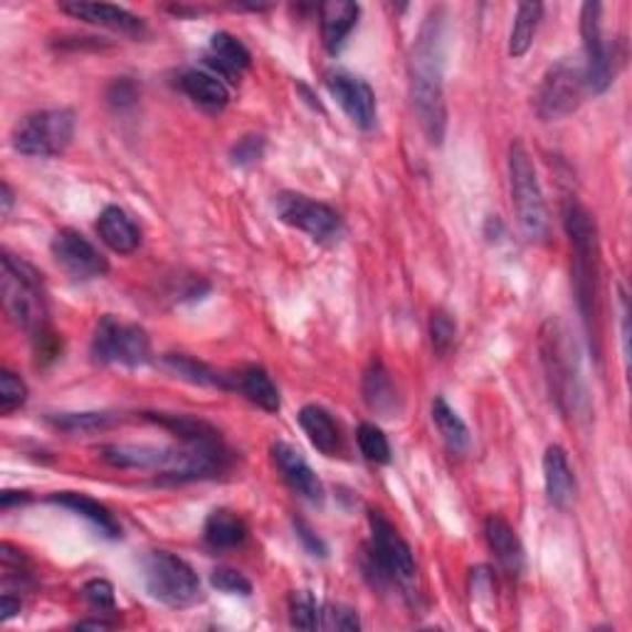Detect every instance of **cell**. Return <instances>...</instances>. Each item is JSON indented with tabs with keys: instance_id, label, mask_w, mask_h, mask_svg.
I'll list each match as a JSON object with an SVG mask.
<instances>
[{
	"instance_id": "obj_1",
	"label": "cell",
	"mask_w": 632,
	"mask_h": 632,
	"mask_svg": "<svg viewBox=\"0 0 632 632\" xmlns=\"http://www.w3.org/2000/svg\"><path fill=\"white\" fill-rule=\"evenodd\" d=\"M410 97L428 141L440 146L447 129L445 104V23L435 10L420 28L410 55Z\"/></svg>"
},
{
	"instance_id": "obj_2",
	"label": "cell",
	"mask_w": 632,
	"mask_h": 632,
	"mask_svg": "<svg viewBox=\"0 0 632 632\" xmlns=\"http://www.w3.org/2000/svg\"><path fill=\"white\" fill-rule=\"evenodd\" d=\"M563 225L573 247V292L578 312H581L588 336L598 341L600 247H598L596 218L583 203H578L576 198H568L563 203Z\"/></svg>"
},
{
	"instance_id": "obj_3",
	"label": "cell",
	"mask_w": 632,
	"mask_h": 632,
	"mask_svg": "<svg viewBox=\"0 0 632 632\" xmlns=\"http://www.w3.org/2000/svg\"><path fill=\"white\" fill-rule=\"evenodd\" d=\"M3 272H0V299L10 322L30 336L48 331V299L42 280L33 265L10 252H3Z\"/></svg>"
},
{
	"instance_id": "obj_4",
	"label": "cell",
	"mask_w": 632,
	"mask_h": 632,
	"mask_svg": "<svg viewBox=\"0 0 632 632\" xmlns=\"http://www.w3.org/2000/svg\"><path fill=\"white\" fill-rule=\"evenodd\" d=\"M541 364L558 408L566 415H581L586 391L578 376V364L566 329L554 319L546 322L541 329Z\"/></svg>"
},
{
	"instance_id": "obj_5",
	"label": "cell",
	"mask_w": 632,
	"mask_h": 632,
	"mask_svg": "<svg viewBox=\"0 0 632 632\" xmlns=\"http://www.w3.org/2000/svg\"><path fill=\"white\" fill-rule=\"evenodd\" d=\"M368 526H371L368 556H371V568L378 573V581L398 586L405 598L418 596V566L408 541L381 512H368Z\"/></svg>"
},
{
	"instance_id": "obj_6",
	"label": "cell",
	"mask_w": 632,
	"mask_h": 632,
	"mask_svg": "<svg viewBox=\"0 0 632 632\" xmlns=\"http://www.w3.org/2000/svg\"><path fill=\"white\" fill-rule=\"evenodd\" d=\"M509 183L512 203L522 233L529 240H544L549 235V210H546L544 191L539 176H536L531 154L526 151L522 141H514L509 146Z\"/></svg>"
},
{
	"instance_id": "obj_7",
	"label": "cell",
	"mask_w": 632,
	"mask_h": 632,
	"mask_svg": "<svg viewBox=\"0 0 632 632\" xmlns=\"http://www.w3.org/2000/svg\"><path fill=\"white\" fill-rule=\"evenodd\" d=\"M75 112L72 109H40L28 114L10 134L13 149L23 156L52 158L70 149L75 139Z\"/></svg>"
},
{
	"instance_id": "obj_8",
	"label": "cell",
	"mask_w": 632,
	"mask_h": 632,
	"mask_svg": "<svg viewBox=\"0 0 632 632\" xmlns=\"http://www.w3.org/2000/svg\"><path fill=\"white\" fill-rule=\"evenodd\" d=\"M588 94L583 62L563 57L546 70L536 92V114L544 122H558L581 109Z\"/></svg>"
},
{
	"instance_id": "obj_9",
	"label": "cell",
	"mask_w": 632,
	"mask_h": 632,
	"mask_svg": "<svg viewBox=\"0 0 632 632\" xmlns=\"http://www.w3.org/2000/svg\"><path fill=\"white\" fill-rule=\"evenodd\" d=\"M146 591L168 608H188L200 600V581L183 558L168 551H154L144 561Z\"/></svg>"
},
{
	"instance_id": "obj_10",
	"label": "cell",
	"mask_w": 632,
	"mask_h": 632,
	"mask_svg": "<svg viewBox=\"0 0 632 632\" xmlns=\"http://www.w3.org/2000/svg\"><path fill=\"white\" fill-rule=\"evenodd\" d=\"M92 358L97 364L139 368L151 361V341L139 324L102 316L92 336Z\"/></svg>"
},
{
	"instance_id": "obj_11",
	"label": "cell",
	"mask_w": 632,
	"mask_h": 632,
	"mask_svg": "<svg viewBox=\"0 0 632 632\" xmlns=\"http://www.w3.org/2000/svg\"><path fill=\"white\" fill-rule=\"evenodd\" d=\"M277 218L284 225L302 230L316 242H329L341 235V215L331 206L319 203L304 193L284 191L275 198Z\"/></svg>"
},
{
	"instance_id": "obj_12",
	"label": "cell",
	"mask_w": 632,
	"mask_h": 632,
	"mask_svg": "<svg viewBox=\"0 0 632 632\" xmlns=\"http://www.w3.org/2000/svg\"><path fill=\"white\" fill-rule=\"evenodd\" d=\"M600 13L603 6L600 3H586L581 8V35H583V70L588 92L603 94L615 80V48L603 38V25H600Z\"/></svg>"
},
{
	"instance_id": "obj_13",
	"label": "cell",
	"mask_w": 632,
	"mask_h": 632,
	"mask_svg": "<svg viewBox=\"0 0 632 632\" xmlns=\"http://www.w3.org/2000/svg\"><path fill=\"white\" fill-rule=\"evenodd\" d=\"M50 250L57 265L65 270L72 280L87 282L104 277L109 272L107 257H104L87 238L72 228L60 230V233L52 238Z\"/></svg>"
},
{
	"instance_id": "obj_14",
	"label": "cell",
	"mask_w": 632,
	"mask_h": 632,
	"mask_svg": "<svg viewBox=\"0 0 632 632\" xmlns=\"http://www.w3.org/2000/svg\"><path fill=\"white\" fill-rule=\"evenodd\" d=\"M331 97L339 102V107L346 112L358 129H373L376 124V94L371 84L366 80L351 75V72H334L326 80Z\"/></svg>"
},
{
	"instance_id": "obj_15",
	"label": "cell",
	"mask_w": 632,
	"mask_h": 632,
	"mask_svg": "<svg viewBox=\"0 0 632 632\" xmlns=\"http://www.w3.org/2000/svg\"><path fill=\"white\" fill-rule=\"evenodd\" d=\"M272 460H275L277 470L282 472V477L289 484L292 492H297L302 499L312 504L324 502V484L297 447L287 445V442H275L272 445Z\"/></svg>"
},
{
	"instance_id": "obj_16",
	"label": "cell",
	"mask_w": 632,
	"mask_h": 632,
	"mask_svg": "<svg viewBox=\"0 0 632 632\" xmlns=\"http://www.w3.org/2000/svg\"><path fill=\"white\" fill-rule=\"evenodd\" d=\"M62 13H67L84 23L109 28L114 33L139 38L146 33V25L139 15H134L131 10L112 6V3H84V0H72V3H60Z\"/></svg>"
},
{
	"instance_id": "obj_17",
	"label": "cell",
	"mask_w": 632,
	"mask_h": 632,
	"mask_svg": "<svg viewBox=\"0 0 632 632\" xmlns=\"http://www.w3.org/2000/svg\"><path fill=\"white\" fill-rule=\"evenodd\" d=\"M104 462L119 470H149L168 477L173 472L178 450L156 445H107L102 450Z\"/></svg>"
},
{
	"instance_id": "obj_18",
	"label": "cell",
	"mask_w": 632,
	"mask_h": 632,
	"mask_svg": "<svg viewBox=\"0 0 632 632\" xmlns=\"http://www.w3.org/2000/svg\"><path fill=\"white\" fill-rule=\"evenodd\" d=\"M544 484L546 497L556 509H568L576 499V477L568 465V455L561 445H549L544 455Z\"/></svg>"
},
{
	"instance_id": "obj_19",
	"label": "cell",
	"mask_w": 632,
	"mask_h": 632,
	"mask_svg": "<svg viewBox=\"0 0 632 632\" xmlns=\"http://www.w3.org/2000/svg\"><path fill=\"white\" fill-rule=\"evenodd\" d=\"M484 536H487V544L497 558L499 566L509 576H519L524 571V546L519 541V536L512 529V524L499 514L487 516L484 522Z\"/></svg>"
},
{
	"instance_id": "obj_20",
	"label": "cell",
	"mask_w": 632,
	"mask_h": 632,
	"mask_svg": "<svg viewBox=\"0 0 632 632\" xmlns=\"http://www.w3.org/2000/svg\"><path fill=\"white\" fill-rule=\"evenodd\" d=\"M97 235L109 250L119 255H131L141 245V230L134 223L131 215L119 206H107L97 220Z\"/></svg>"
},
{
	"instance_id": "obj_21",
	"label": "cell",
	"mask_w": 632,
	"mask_h": 632,
	"mask_svg": "<svg viewBox=\"0 0 632 632\" xmlns=\"http://www.w3.org/2000/svg\"><path fill=\"white\" fill-rule=\"evenodd\" d=\"M361 8L349 0H329V3L319 6V25H322V40L324 48L336 55L344 48L346 38L351 35V30L358 23Z\"/></svg>"
},
{
	"instance_id": "obj_22",
	"label": "cell",
	"mask_w": 632,
	"mask_h": 632,
	"mask_svg": "<svg viewBox=\"0 0 632 632\" xmlns=\"http://www.w3.org/2000/svg\"><path fill=\"white\" fill-rule=\"evenodd\" d=\"M233 383H230V391H238L242 398H247L252 405H257L265 410V413H277L282 408V398L277 386L272 383L270 373L260 366H247L238 373H230Z\"/></svg>"
},
{
	"instance_id": "obj_23",
	"label": "cell",
	"mask_w": 632,
	"mask_h": 632,
	"mask_svg": "<svg viewBox=\"0 0 632 632\" xmlns=\"http://www.w3.org/2000/svg\"><path fill=\"white\" fill-rule=\"evenodd\" d=\"M50 502H55L60 504V507L75 512L77 516H82V519H87L94 529H97L102 536H107V539H119L122 536V524L117 522V516L104 507L102 502L87 497V494L57 492V494H52Z\"/></svg>"
},
{
	"instance_id": "obj_24",
	"label": "cell",
	"mask_w": 632,
	"mask_h": 632,
	"mask_svg": "<svg viewBox=\"0 0 632 632\" xmlns=\"http://www.w3.org/2000/svg\"><path fill=\"white\" fill-rule=\"evenodd\" d=\"M364 400L366 405L381 418H396L400 413L398 388L381 361H373L368 366L364 376Z\"/></svg>"
},
{
	"instance_id": "obj_25",
	"label": "cell",
	"mask_w": 632,
	"mask_h": 632,
	"mask_svg": "<svg viewBox=\"0 0 632 632\" xmlns=\"http://www.w3.org/2000/svg\"><path fill=\"white\" fill-rule=\"evenodd\" d=\"M208 67L218 72V77H228L230 82H238L240 72L250 67L252 55L242 42L230 33H215L210 38V55Z\"/></svg>"
},
{
	"instance_id": "obj_26",
	"label": "cell",
	"mask_w": 632,
	"mask_h": 632,
	"mask_svg": "<svg viewBox=\"0 0 632 632\" xmlns=\"http://www.w3.org/2000/svg\"><path fill=\"white\" fill-rule=\"evenodd\" d=\"M299 425L307 433L312 445L326 457L341 455V433L334 418L322 405H304L299 410Z\"/></svg>"
},
{
	"instance_id": "obj_27",
	"label": "cell",
	"mask_w": 632,
	"mask_h": 632,
	"mask_svg": "<svg viewBox=\"0 0 632 632\" xmlns=\"http://www.w3.org/2000/svg\"><path fill=\"white\" fill-rule=\"evenodd\" d=\"M203 539L215 551L238 549L247 539V524L230 509H215L203 524Z\"/></svg>"
},
{
	"instance_id": "obj_28",
	"label": "cell",
	"mask_w": 632,
	"mask_h": 632,
	"mask_svg": "<svg viewBox=\"0 0 632 632\" xmlns=\"http://www.w3.org/2000/svg\"><path fill=\"white\" fill-rule=\"evenodd\" d=\"M161 361L176 378H181V381H188L193 386L223 388V391H230V383H233L230 373L218 371V368L198 361V358H191L186 354H166Z\"/></svg>"
},
{
	"instance_id": "obj_29",
	"label": "cell",
	"mask_w": 632,
	"mask_h": 632,
	"mask_svg": "<svg viewBox=\"0 0 632 632\" xmlns=\"http://www.w3.org/2000/svg\"><path fill=\"white\" fill-rule=\"evenodd\" d=\"M181 89L188 94V99H193L198 107H203L208 112H220L225 109V104L230 99V92L215 72L206 70H191L181 77Z\"/></svg>"
},
{
	"instance_id": "obj_30",
	"label": "cell",
	"mask_w": 632,
	"mask_h": 632,
	"mask_svg": "<svg viewBox=\"0 0 632 632\" xmlns=\"http://www.w3.org/2000/svg\"><path fill=\"white\" fill-rule=\"evenodd\" d=\"M146 420L166 428L173 433L183 445H200V442H220V433L208 425L206 420L191 418V415H173V413H146Z\"/></svg>"
},
{
	"instance_id": "obj_31",
	"label": "cell",
	"mask_w": 632,
	"mask_h": 632,
	"mask_svg": "<svg viewBox=\"0 0 632 632\" xmlns=\"http://www.w3.org/2000/svg\"><path fill=\"white\" fill-rule=\"evenodd\" d=\"M544 15V6L541 3H519L516 8V18H514V28L509 35V55L514 60L524 57L526 52L531 50L536 30H539Z\"/></svg>"
},
{
	"instance_id": "obj_32",
	"label": "cell",
	"mask_w": 632,
	"mask_h": 632,
	"mask_svg": "<svg viewBox=\"0 0 632 632\" xmlns=\"http://www.w3.org/2000/svg\"><path fill=\"white\" fill-rule=\"evenodd\" d=\"M433 423L452 452H465L470 447V430L465 420L455 413V408H450L445 398L433 400Z\"/></svg>"
},
{
	"instance_id": "obj_33",
	"label": "cell",
	"mask_w": 632,
	"mask_h": 632,
	"mask_svg": "<svg viewBox=\"0 0 632 632\" xmlns=\"http://www.w3.org/2000/svg\"><path fill=\"white\" fill-rule=\"evenodd\" d=\"M48 423L55 430H62V433L89 435V433H99V430L117 425L119 415H114V413H57V415H48Z\"/></svg>"
},
{
	"instance_id": "obj_34",
	"label": "cell",
	"mask_w": 632,
	"mask_h": 632,
	"mask_svg": "<svg viewBox=\"0 0 632 632\" xmlns=\"http://www.w3.org/2000/svg\"><path fill=\"white\" fill-rule=\"evenodd\" d=\"M358 447H361V455L368 462H376V465H388L391 462V442H388L386 433L373 423H364L358 428Z\"/></svg>"
},
{
	"instance_id": "obj_35",
	"label": "cell",
	"mask_w": 632,
	"mask_h": 632,
	"mask_svg": "<svg viewBox=\"0 0 632 632\" xmlns=\"http://www.w3.org/2000/svg\"><path fill=\"white\" fill-rule=\"evenodd\" d=\"M28 400V386L13 371H0V413L10 415Z\"/></svg>"
},
{
	"instance_id": "obj_36",
	"label": "cell",
	"mask_w": 632,
	"mask_h": 632,
	"mask_svg": "<svg viewBox=\"0 0 632 632\" xmlns=\"http://www.w3.org/2000/svg\"><path fill=\"white\" fill-rule=\"evenodd\" d=\"M455 336H457V324L455 319L447 312H433V319H430V339H433V349L445 356L452 344H455Z\"/></svg>"
},
{
	"instance_id": "obj_37",
	"label": "cell",
	"mask_w": 632,
	"mask_h": 632,
	"mask_svg": "<svg viewBox=\"0 0 632 632\" xmlns=\"http://www.w3.org/2000/svg\"><path fill=\"white\" fill-rule=\"evenodd\" d=\"M358 628H361V620H358V613L354 608L339 603L322 605L319 630H358Z\"/></svg>"
},
{
	"instance_id": "obj_38",
	"label": "cell",
	"mask_w": 632,
	"mask_h": 632,
	"mask_svg": "<svg viewBox=\"0 0 632 632\" xmlns=\"http://www.w3.org/2000/svg\"><path fill=\"white\" fill-rule=\"evenodd\" d=\"M322 605L309 593H294L292 598V625L302 630H319Z\"/></svg>"
},
{
	"instance_id": "obj_39",
	"label": "cell",
	"mask_w": 632,
	"mask_h": 632,
	"mask_svg": "<svg viewBox=\"0 0 632 632\" xmlns=\"http://www.w3.org/2000/svg\"><path fill=\"white\" fill-rule=\"evenodd\" d=\"M210 583H213V588H218L220 593H228V596L252 593V583L240 571H235V568H215V571L210 573Z\"/></svg>"
},
{
	"instance_id": "obj_40",
	"label": "cell",
	"mask_w": 632,
	"mask_h": 632,
	"mask_svg": "<svg viewBox=\"0 0 632 632\" xmlns=\"http://www.w3.org/2000/svg\"><path fill=\"white\" fill-rule=\"evenodd\" d=\"M82 598L87 600L89 608L99 610V613H104V610H114V605H117V598H114V588H112L109 581H104V578H94V581L84 583Z\"/></svg>"
},
{
	"instance_id": "obj_41",
	"label": "cell",
	"mask_w": 632,
	"mask_h": 632,
	"mask_svg": "<svg viewBox=\"0 0 632 632\" xmlns=\"http://www.w3.org/2000/svg\"><path fill=\"white\" fill-rule=\"evenodd\" d=\"M265 154V141L262 136H242V139L233 146V164L235 166H250L255 164Z\"/></svg>"
},
{
	"instance_id": "obj_42",
	"label": "cell",
	"mask_w": 632,
	"mask_h": 632,
	"mask_svg": "<svg viewBox=\"0 0 632 632\" xmlns=\"http://www.w3.org/2000/svg\"><path fill=\"white\" fill-rule=\"evenodd\" d=\"M294 531H297L299 541H302L304 549H307L309 556H319V558L326 556V544L314 534V529L307 522H302V519L294 522Z\"/></svg>"
},
{
	"instance_id": "obj_43",
	"label": "cell",
	"mask_w": 632,
	"mask_h": 632,
	"mask_svg": "<svg viewBox=\"0 0 632 632\" xmlns=\"http://www.w3.org/2000/svg\"><path fill=\"white\" fill-rule=\"evenodd\" d=\"M107 99L112 107H129L136 102V84L129 80H117L107 92Z\"/></svg>"
},
{
	"instance_id": "obj_44",
	"label": "cell",
	"mask_w": 632,
	"mask_h": 632,
	"mask_svg": "<svg viewBox=\"0 0 632 632\" xmlns=\"http://www.w3.org/2000/svg\"><path fill=\"white\" fill-rule=\"evenodd\" d=\"M20 608H23V603H20V598H13L10 593H6L3 598H0V620H3V623H8L10 618H15L20 613Z\"/></svg>"
},
{
	"instance_id": "obj_45",
	"label": "cell",
	"mask_w": 632,
	"mask_h": 632,
	"mask_svg": "<svg viewBox=\"0 0 632 632\" xmlns=\"http://www.w3.org/2000/svg\"><path fill=\"white\" fill-rule=\"evenodd\" d=\"M23 502H28L25 492H3V497H0V507L10 509L13 504H23Z\"/></svg>"
},
{
	"instance_id": "obj_46",
	"label": "cell",
	"mask_w": 632,
	"mask_h": 632,
	"mask_svg": "<svg viewBox=\"0 0 632 632\" xmlns=\"http://www.w3.org/2000/svg\"><path fill=\"white\" fill-rule=\"evenodd\" d=\"M0 203H3V215L10 213V208H13L15 203V196L13 191H10V186L3 181V186H0Z\"/></svg>"
},
{
	"instance_id": "obj_47",
	"label": "cell",
	"mask_w": 632,
	"mask_h": 632,
	"mask_svg": "<svg viewBox=\"0 0 632 632\" xmlns=\"http://www.w3.org/2000/svg\"><path fill=\"white\" fill-rule=\"evenodd\" d=\"M77 630H109L112 628V623L109 620H80V623L75 625Z\"/></svg>"
}]
</instances>
